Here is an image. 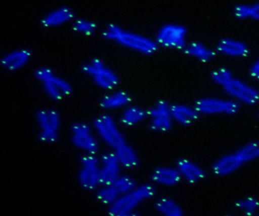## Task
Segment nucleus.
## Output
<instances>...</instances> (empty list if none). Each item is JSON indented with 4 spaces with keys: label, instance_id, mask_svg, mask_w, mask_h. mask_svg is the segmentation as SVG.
I'll list each match as a JSON object with an SVG mask.
<instances>
[{
    "label": "nucleus",
    "instance_id": "26",
    "mask_svg": "<svg viewBox=\"0 0 259 216\" xmlns=\"http://www.w3.org/2000/svg\"><path fill=\"white\" fill-rule=\"evenodd\" d=\"M234 15L238 19H252L259 21V3L239 4L234 7Z\"/></svg>",
    "mask_w": 259,
    "mask_h": 216
},
{
    "label": "nucleus",
    "instance_id": "20",
    "mask_svg": "<svg viewBox=\"0 0 259 216\" xmlns=\"http://www.w3.org/2000/svg\"><path fill=\"white\" fill-rule=\"evenodd\" d=\"M36 119L40 131L58 132L61 118L57 111L53 109L39 110L37 113Z\"/></svg>",
    "mask_w": 259,
    "mask_h": 216
},
{
    "label": "nucleus",
    "instance_id": "6",
    "mask_svg": "<svg viewBox=\"0 0 259 216\" xmlns=\"http://www.w3.org/2000/svg\"><path fill=\"white\" fill-rule=\"evenodd\" d=\"M187 30L179 24L168 23L158 30L155 40L158 47L175 50H184L188 44Z\"/></svg>",
    "mask_w": 259,
    "mask_h": 216
},
{
    "label": "nucleus",
    "instance_id": "28",
    "mask_svg": "<svg viewBox=\"0 0 259 216\" xmlns=\"http://www.w3.org/2000/svg\"><path fill=\"white\" fill-rule=\"evenodd\" d=\"M120 195L113 185L105 186L97 194V199L106 205H112L118 198Z\"/></svg>",
    "mask_w": 259,
    "mask_h": 216
},
{
    "label": "nucleus",
    "instance_id": "33",
    "mask_svg": "<svg viewBox=\"0 0 259 216\" xmlns=\"http://www.w3.org/2000/svg\"><path fill=\"white\" fill-rule=\"evenodd\" d=\"M249 73L250 77L255 80H259V59L251 66Z\"/></svg>",
    "mask_w": 259,
    "mask_h": 216
},
{
    "label": "nucleus",
    "instance_id": "7",
    "mask_svg": "<svg viewBox=\"0 0 259 216\" xmlns=\"http://www.w3.org/2000/svg\"><path fill=\"white\" fill-rule=\"evenodd\" d=\"M194 107L199 115H234L240 109V104L232 99H223L214 97H203L197 100Z\"/></svg>",
    "mask_w": 259,
    "mask_h": 216
},
{
    "label": "nucleus",
    "instance_id": "2",
    "mask_svg": "<svg viewBox=\"0 0 259 216\" xmlns=\"http://www.w3.org/2000/svg\"><path fill=\"white\" fill-rule=\"evenodd\" d=\"M259 158V143L251 141L235 152L224 155L213 164L212 171L218 176H224L235 172L245 164Z\"/></svg>",
    "mask_w": 259,
    "mask_h": 216
},
{
    "label": "nucleus",
    "instance_id": "1",
    "mask_svg": "<svg viewBox=\"0 0 259 216\" xmlns=\"http://www.w3.org/2000/svg\"><path fill=\"white\" fill-rule=\"evenodd\" d=\"M106 40L144 55L154 53L158 48L155 40L138 33L130 31L114 23L108 24L103 31Z\"/></svg>",
    "mask_w": 259,
    "mask_h": 216
},
{
    "label": "nucleus",
    "instance_id": "19",
    "mask_svg": "<svg viewBox=\"0 0 259 216\" xmlns=\"http://www.w3.org/2000/svg\"><path fill=\"white\" fill-rule=\"evenodd\" d=\"M74 17V12L70 8L61 7L47 14L41 24L46 27L57 26L72 20Z\"/></svg>",
    "mask_w": 259,
    "mask_h": 216
},
{
    "label": "nucleus",
    "instance_id": "4",
    "mask_svg": "<svg viewBox=\"0 0 259 216\" xmlns=\"http://www.w3.org/2000/svg\"><path fill=\"white\" fill-rule=\"evenodd\" d=\"M35 76L41 83L45 92L52 99H62L72 92L71 85L65 80L56 76L49 67H40L35 71Z\"/></svg>",
    "mask_w": 259,
    "mask_h": 216
},
{
    "label": "nucleus",
    "instance_id": "24",
    "mask_svg": "<svg viewBox=\"0 0 259 216\" xmlns=\"http://www.w3.org/2000/svg\"><path fill=\"white\" fill-rule=\"evenodd\" d=\"M147 117V112L143 108L136 105L125 107L120 116L121 123L126 126L136 125Z\"/></svg>",
    "mask_w": 259,
    "mask_h": 216
},
{
    "label": "nucleus",
    "instance_id": "17",
    "mask_svg": "<svg viewBox=\"0 0 259 216\" xmlns=\"http://www.w3.org/2000/svg\"><path fill=\"white\" fill-rule=\"evenodd\" d=\"M171 114L174 121L183 126H188L197 120L200 116L194 106L184 104L171 105Z\"/></svg>",
    "mask_w": 259,
    "mask_h": 216
},
{
    "label": "nucleus",
    "instance_id": "18",
    "mask_svg": "<svg viewBox=\"0 0 259 216\" xmlns=\"http://www.w3.org/2000/svg\"><path fill=\"white\" fill-rule=\"evenodd\" d=\"M151 178L155 184L164 186H173L179 183L182 177L177 168L160 167L153 171Z\"/></svg>",
    "mask_w": 259,
    "mask_h": 216
},
{
    "label": "nucleus",
    "instance_id": "23",
    "mask_svg": "<svg viewBox=\"0 0 259 216\" xmlns=\"http://www.w3.org/2000/svg\"><path fill=\"white\" fill-rule=\"evenodd\" d=\"M114 153L121 167L132 169L139 164V158L131 146L123 143L115 150Z\"/></svg>",
    "mask_w": 259,
    "mask_h": 216
},
{
    "label": "nucleus",
    "instance_id": "9",
    "mask_svg": "<svg viewBox=\"0 0 259 216\" xmlns=\"http://www.w3.org/2000/svg\"><path fill=\"white\" fill-rule=\"evenodd\" d=\"M81 169L78 174L80 186L84 189L93 190L100 184V162L95 155L87 154L80 160Z\"/></svg>",
    "mask_w": 259,
    "mask_h": 216
},
{
    "label": "nucleus",
    "instance_id": "15",
    "mask_svg": "<svg viewBox=\"0 0 259 216\" xmlns=\"http://www.w3.org/2000/svg\"><path fill=\"white\" fill-rule=\"evenodd\" d=\"M217 50L222 54L232 57L242 58L249 54V49L243 42L232 39H223L217 46Z\"/></svg>",
    "mask_w": 259,
    "mask_h": 216
},
{
    "label": "nucleus",
    "instance_id": "3",
    "mask_svg": "<svg viewBox=\"0 0 259 216\" xmlns=\"http://www.w3.org/2000/svg\"><path fill=\"white\" fill-rule=\"evenodd\" d=\"M155 193V188L150 184L137 186L132 191L120 195L116 201L110 205L108 213L111 216L131 214L141 203L152 198Z\"/></svg>",
    "mask_w": 259,
    "mask_h": 216
},
{
    "label": "nucleus",
    "instance_id": "14",
    "mask_svg": "<svg viewBox=\"0 0 259 216\" xmlns=\"http://www.w3.org/2000/svg\"><path fill=\"white\" fill-rule=\"evenodd\" d=\"M182 178L190 184H195L206 176L205 171L198 165L187 159H181L177 163V167Z\"/></svg>",
    "mask_w": 259,
    "mask_h": 216
},
{
    "label": "nucleus",
    "instance_id": "10",
    "mask_svg": "<svg viewBox=\"0 0 259 216\" xmlns=\"http://www.w3.org/2000/svg\"><path fill=\"white\" fill-rule=\"evenodd\" d=\"M171 105L160 100L147 111L150 128L154 131L165 132L172 127L174 120L171 114Z\"/></svg>",
    "mask_w": 259,
    "mask_h": 216
},
{
    "label": "nucleus",
    "instance_id": "30",
    "mask_svg": "<svg viewBox=\"0 0 259 216\" xmlns=\"http://www.w3.org/2000/svg\"><path fill=\"white\" fill-rule=\"evenodd\" d=\"M72 27L75 31L87 35L94 34L97 28L96 23L85 19L76 20Z\"/></svg>",
    "mask_w": 259,
    "mask_h": 216
},
{
    "label": "nucleus",
    "instance_id": "32",
    "mask_svg": "<svg viewBox=\"0 0 259 216\" xmlns=\"http://www.w3.org/2000/svg\"><path fill=\"white\" fill-rule=\"evenodd\" d=\"M38 137L40 140L44 142L53 143L57 140L58 134L57 132L40 131Z\"/></svg>",
    "mask_w": 259,
    "mask_h": 216
},
{
    "label": "nucleus",
    "instance_id": "25",
    "mask_svg": "<svg viewBox=\"0 0 259 216\" xmlns=\"http://www.w3.org/2000/svg\"><path fill=\"white\" fill-rule=\"evenodd\" d=\"M155 208L160 214L166 216H181L184 214L181 206L172 199L163 197L155 203Z\"/></svg>",
    "mask_w": 259,
    "mask_h": 216
},
{
    "label": "nucleus",
    "instance_id": "22",
    "mask_svg": "<svg viewBox=\"0 0 259 216\" xmlns=\"http://www.w3.org/2000/svg\"><path fill=\"white\" fill-rule=\"evenodd\" d=\"M184 51L188 56L202 62L211 61L216 54L215 51L198 42L188 43Z\"/></svg>",
    "mask_w": 259,
    "mask_h": 216
},
{
    "label": "nucleus",
    "instance_id": "11",
    "mask_svg": "<svg viewBox=\"0 0 259 216\" xmlns=\"http://www.w3.org/2000/svg\"><path fill=\"white\" fill-rule=\"evenodd\" d=\"M223 88L232 99L239 103L253 105L259 102V91L241 80L233 78Z\"/></svg>",
    "mask_w": 259,
    "mask_h": 216
},
{
    "label": "nucleus",
    "instance_id": "8",
    "mask_svg": "<svg viewBox=\"0 0 259 216\" xmlns=\"http://www.w3.org/2000/svg\"><path fill=\"white\" fill-rule=\"evenodd\" d=\"M94 125L102 139L114 150L125 143L123 135L111 116L104 114L98 117Z\"/></svg>",
    "mask_w": 259,
    "mask_h": 216
},
{
    "label": "nucleus",
    "instance_id": "29",
    "mask_svg": "<svg viewBox=\"0 0 259 216\" xmlns=\"http://www.w3.org/2000/svg\"><path fill=\"white\" fill-rule=\"evenodd\" d=\"M113 186L120 195L126 194L137 187L135 180L131 176L126 175H120Z\"/></svg>",
    "mask_w": 259,
    "mask_h": 216
},
{
    "label": "nucleus",
    "instance_id": "5",
    "mask_svg": "<svg viewBox=\"0 0 259 216\" xmlns=\"http://www.w3.org/2000/svg\"><path fill=\"white\" fill-rule=\"evenodd\" d=\"M83 71L92 78L95 84L105 90H112L119 84L117 74L100 59L94 58L82 67Z\"/></svg>",
    "mask_w": 259,
    "mask_h": 216
},
{
    "label": "nucleus",
    "instance_id": "21",
    "mask_svg": "<svg viewBox=\"0 0 259 216\" xmlns=\"http://www.w3.org/2000/svg\"><path fill=\"white\" fill-rule=\"evenodd\" d=\"M131 101L130 94L123 90H117L104 96L100 100L101 106L105 110L125 107Z\"/></svg>",
    "mask_w": 259,
    "mask_h": 216
},
{
    "label": "nucleus",
    "instance_id": "34",
    "mask_svg": "<svg viewBox=\"0 0 259 216\" xmlns=\"http://www.w3.org/2000/svg\"><path fill=\"white\" fill-rule=\"evenodd\" d=\"M258 118H259V112H258Z\"/></svg>",
    "mask_w": 259,
    "mask_h": 216
},
{
    "label": "nucleus",
    "instance_id": "16",
    "mask_svg": "<svg viewBox=\"0 0 259 216\" xmlns=\"http://www.w3.org/2000/svg\"><path fill=\"white\" fill-rule=\"evenodd\" d=\"M31 56L27 49H18L5 55L1 60L2 65L9 70H16L25 66Z\"/></svg>",
    "mask_w": 259,
    "mask_h": 216
},
{
    "label": "nucleus",
    "instance_id": "31",
    "mask_svg": "<svg viewBox=\"0 0 259 216\" xmlns=\"http://www.w3.org/2000/svg\"><path fill=\"white\" fill-rule=\"evenodd\" d=\"M211 78L214 83L222 87L234 78L231 72L224 67L213 70L211 74Z\"/></svg>",
    "mask_w": 259,
    "mask_h": 216
},
{
    "label": "nucleus",
    "instance_id": "13",
    "mask_svg": "<svg viewBox=\"0 0 259 216\" xmlns=\"http://www.w3.org/2000/svg\"><path fill=\"white\" fill-rule=\"evenodd\" d=\"M100 184L104 186L114 184L120 176L121 167L114 152L103 154L100 159Z\"/></svg>",
    "mask_w": 259,
    "mask_h": 216
},
{
    "label": "nucleus",
    "instance_id": "12",
    "mask_svg": "<svg viewBox=\"0 0 259 216\" xmlns=\"http://www.w3.org/2000/svg\"><path fill=\"white\" fill-rule=\"evenodd\" d=\"M71 140L74 145L88 154L97 153L99 144L88 125L83 123H74L71 127Z\"/></svg>",
    "mask_w": 259,
    "mask_h": 216
},
{
    "label": "nucleus",
    "instance_id": "27",
    "mask_svg": "<svg viewBox=\"0 0 259 216\" xmlns=\"http://www.w3.org/2000/svg\"><path fill=\"white\" fill-rule=\"evenodd\" d=\"M235 206L241 210L246 215L251 216L254 215L259 209V200L252 197H247L238 201Z\"/></svg>",
    "mask_w": 259,
    "mask_h": 216
}]
</instances>
